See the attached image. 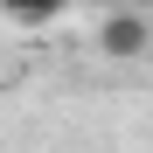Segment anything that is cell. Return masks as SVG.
Returning <instances> with one entry per match:
<instances>
[{
	"mask_svg": "<svg viewBox=\"0 0 153 153\" xmlns=\"http://www.w3.org/2000/svg\"><path fill=\"white\" fill-rule=\"evenodd\" d=\"M97 42H105V56H139V49L153 42V28H146L139 14H111L105 28H97Z\"/></svg>",
	"mask_w": 153,
	"mask_h": 153,
	"instance_id": "obj_1",
	"label": "cell"
},
{
	"mask_svg": "<svg viewBox=\"0 0 153 153\" xmlns=\"http://www.w3.org/2000/svg\"><path fill=\"white\" fill-rule=\"evenodd\" d=\"M63 7H70V0H0V14H14V21H49Z\"/></svg>",
	"mask_w": 153,
	"mask_h": 153,
	"instance_id": "obj_2",
	"label": "cell"
}]
</instances>
